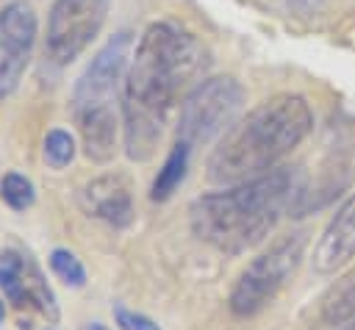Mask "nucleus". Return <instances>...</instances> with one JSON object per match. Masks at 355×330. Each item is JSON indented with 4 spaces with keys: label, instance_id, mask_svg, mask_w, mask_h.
I'll return each mask as SVG.
<instances>
[{
    "label": "nucleus",
    "instance_id": "8",
    "mask_svg": "<svg viewBox=\"0 0 355 330\" xmlns=\"http://www.w3.org/2000/svg\"><path fill=\"white\" fill-rule=\"evenodd\" d=\"M36 42V14L28 3L17 0L0 11V97L11 94L31 61Z\"/></svg>",
    "mask_w": 355,
    "mask_h": 330
},
{
    "label": "nucleus",
    "instance_id": "18",
    "mask_svg": "<svg viewBox=\"0 0 355 330\" xmlns=\"http://www.w3.org/2000/svg\"><path fill=\"white\" fill-rule=\"evenodd\" d=\"M114 319H116V324H119L122 330H161L150 316L136 313V311H128V308H122V305L114 308Z\"/></svg>",
    "mask_w": 355,
    "mask_h": 330
},
{
    "label": "nucleus",
    "instance_id": "11",
    "mask_svg": "<svg viewBox=\"0 0 355 330\" xmlns=\"http://www.w3.org/2000/svg\"><path fill=\"white\" fill-rule=\"evenodd\" d=\"M78 119V130L83 139V153L89 161L94 164H105L114 158L116 153V114L111 105H97V108H86L75 114Z\"/></svg>",
    "mask_w": 355,
    "mask_h": 330
},
{
    "label": "nucleus",
    "instance_id": "14",
    "mask_svg": "<svg viewBox=\"0 0 355 330\" xmlns=\"http://www.w3.org/2000/svg\"><path fill=\"white\" fill-rule=\"evenodd\" d=\"M322 319L327 324H347L355 319V272L336 280L322 297Z\"/></svg>",
    "mask_w": 355,
    "mask_h": 330
},
{
    "label": "nucleus",
    "instance_id": "13",
    "mask_svg": "<svg viewBox=\"0 0 355 330\" xmlns=\"http://www.w3.org/2000/svg\"><path fill=\"white\" fill-rule=\"evenodd\" d=\"M189 153H191V147H189L186 141H180V139H178V141H175V147L169 150V155H166L164 166L158 169L155 180H153L150 197H153L155 202L169 200V197L175 194V189L183 183L186 169H189Z\"/></svg>",
    "mask_w": 355,
    "mask_h": 330
},
{
    "label": "nucleus",
    "instance_id": "19",
    "mask_svg": "<svg viewBox=\"0 0 355 330\" xmlns=\"http://www.w3.org/2000/svg\"><path fill=\"white\" fill-rule=\"evenodd\" d=\"M6 319V305H3V299H0V322Z\"/></svg>",
    "mask_w": 355,
    "mask_h": 330
},
{
    "label": "nucleus",
    "instance_id": "7",
    "mask_svg": "<svg viewBox=\"0 0 355 330\" xmlns=\"http://www.w3.org/2000/svg\"><path fill=\"white\" fill-rule=\"evenodd\" d=\"M130 47L133 36L128 31H119L94 53V58L72 89V114L114 103V94L130 67Z\"/></svg>",
    "mask_w": 355,
    "mask_h": 330
},
{
    "label": "nucleus",
    "instance_id": "1",
    "mask_svg": "<svg viewBox=\"0 0 355 330\" xmlns=\"http://www.w3.org/2000/svg\"><path fill=\"white\" fill-rule=\"evenodd\" d=\"M208 67L202 42L178 22H150L136 42L125 75V150L133 161L153 158L178 94Z\"/></svg>",
    "mask_w": 355,
    "mask_h": 330
},
{
    "label": "nucleus",
    "instance_id": "21",
    "mask_svg": "<svg viewBox=\"0 0 355 330\" xmlns=\"http://www.w3.org/2000/svg\"><path fill=\"white\" fill-rule=\"evenodd\" d=\"M349 330H355V324H352V327H349Z\"/></svg>",
    "mask_w": 355,
    "mask_h": 330
},
{
    "label": "nucleus",
    "instance_id": "20",
    "mask_svg": "<svg viewBox=\"0 0 355 330\" xmlns=\"http://www.w3.org/2000/svg\"><path fill=\"white\" fill-rule=\"evenodd\" d=\"M92 330H105V327L103 324H92Z\"/></svg>",
    "mask_w": 355,
    "mask_h": 330
},
{
    "label": "nucleus",
    "instance_id": "4",
    "mask_svg": "<svg viewBox=\"0 0 355 330\" xmlns=\"http://www.w3.org/2000/svg\"><path fill=\"white\" fill-rule=\"evenodd\" d=\"M241 105H244V89L230 75L205 78L194 83L180 103L178 139L186 141L189 147L219 139L236 122Z\"/></svg>",
    "mask_w": 355,
    "mask_h": 330
},
{
    "label": "nucleus",
    "instance_id": "3",
    "mask_svg": "<svg viewBox=\"0 0 355 330\" xmlns=\"http://www.w3.org/2000/svg\"><path fill=\"white\" fill-rule=\"evenodd\" d=\"M313 128V111L302 94H275L236 119L205 161L211 183L233 186L275 169Z\"/></svg>",
    "mask_w": 355,
    "mask_h": 330
},
{
    "label": "nucleus",
    "instance_id": "15",
    "mask_svg": "<svg viewBox=\"0 0 355 330\" xmlns=\"http://www.w3.org/2000/svg\"><path fill=\"white\" fill-rule=\"evenodd\" d=\"M42 155H44V164H47L50 169H64V166L75 158V139H72V133H67V130H61V128L47 130Z\"/></svg>",
    "mask_w": 355,
    "mask_h": 330
},
{
    "label": "nucleus",
    "instance_id": "16",
    "mask_svg": "<svg viewBox=\"0 0 355 330\" xmlns=\"http://www.w3.org/2000/svg\"><path fill=\"white\" fill-rule=\"evenodd\" d=\"M50 269H53V275L64 283V286H69V288H83L86 286V269H83V263L75 258V252H69V250H53L50 252Z\"/></svg>",
    "mask_w": 355,
    "mask_h": 330
},
{
    "label": "nucleus",
    "instance_id": "2",
    "mask_svg": "<svg viewBox=\"0 0 355 330\" xmlns=\"http://www.w3.org/2000/svg\"><path fill=\"white\" fill-rule=\"evenodd\" d=\"M300 194V172L294 166H275L252 180L233 183L225 191L202 194L189 208V222L197 238L227 252L241 255L258 247L277 219L294 205Z\"/></svg>",
    "mask_w": 355,
    "mask_h": 330
},
{
    "label": "nucleus",
    "instance_id": "5",
    "mask_svg": "<svg viewBox=\"0 0 355 330\" xmlns=\"http://www.w3.org/2000/svg\"><path fill=\"white\" fill-rule=\"evenodd\" d=\"M302 252H305V236L291 233L277 238L258 258H252L230 291V299H227L230 311L236 316H252L261 308H266L297 272Z\"/></svg>",
    "mask_w": 355,
    "mask_h": 330
},
{
    "label": "nucleus",
    "instance_id": "10",
    "mask_svg": "<svg viewBox=\"0 0 355 330\" xmlns=\"http://www.w3.org/2000/svg\"><path fill=\"white\" fill-rule=\"evenodd\" d=\"M80 205L89 216L103 219L114 227H125L133 219L130 189L122 177H114V175L94 177L92 183H86L80 191Z\"/></svg>",
    "mask_w": 355,
    "mask_h": 330
},
{
    "label": "nucleus",
    "instance_id": "9",
    "mask_svg": "<svg viewBox=\"0 0 355 330\" xmlns=\"http://www.w3.org/2000/svg\"><path fill=\"white\" fill-rule=\"evenodd\" d=\"M355 258V194L347 197L313 244L311 263L319 275H333Z\"/></svg>",
    "mask_w": 355,
    "mask_h": 330
},
{
    "label": "nucleus",
    "instance_id": "12",
    "mask_svg": "<svg viewBox=\"0 0 355 330\" xmlns=\"http://www.w3.org/2000/svg\"><path fill=\"white\" fill-rule=\"evenodd\" d=\"M19 275H22V291H25L28 305H33L47 322H58V302H55V294H53V288L47 286L42 269H39L28 255H22Z\"/></svg>",
    "mask_w": 355,
    "mask_h": 330
},
{
    "label": "nucleus",
    "instance_id": "17",
    "mask_svg": "<svg viewBox=\"0 0 355 330\" xmlns=\"http://www.w3.org/2000/svg\"><path fill=\"white\" fill-rule=\"evenodd\" d=\"M0 197L6 200L8 208H14V211H25V208L33 205L36 191H33V183H31L25 175H19V172H8V175L3 177V183H0Z\"/></svg>",
    "mask_w": 355,
    "mask_h": 330
},
{
    "label": "nucleus",
    "instance_id": "6",
    "mask_svg": "<svg viewBox=\"0 0 355 330\" xmlns=\"http://www.w3.org/2000/svg\"><path fill=\"white\" fill-rule=\"evenodd\" d=\"M111 0H53L44 28V55L55 67L72 64L103 31Z\"/></svg>",
    "mask_w": 355,
    "mask_h": 330
}]
</instances>
